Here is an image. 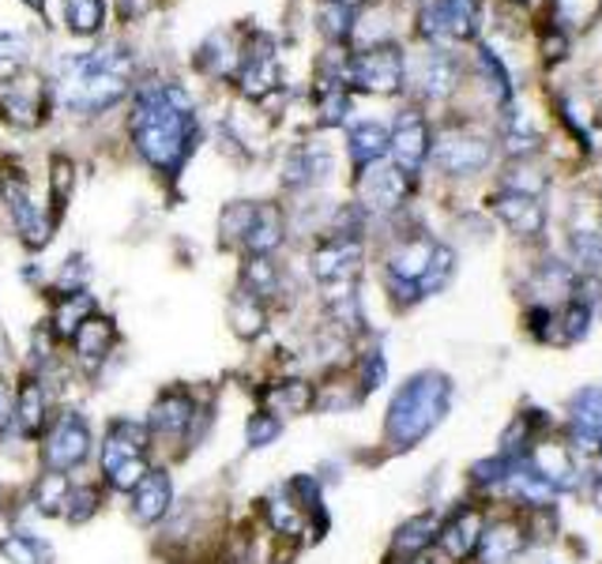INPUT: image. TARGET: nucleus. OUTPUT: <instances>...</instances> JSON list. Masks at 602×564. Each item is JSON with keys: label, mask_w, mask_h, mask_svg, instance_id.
I'll list each match as a JSON object with an SVG mask.
<instances>
[{"label": "nucleus", "mask_w": 602, "mask_h": 564, "mask_svg": "<svg viewBox=\"0 0 602 564\" xmlns=\"http://www.w3.org/2000/svg\"><path fill=\"white\" fill-rule=\"evenodd\" d=\"M132 140L148 167L159 173H178L200 140L192 99L178 83H143L132 113Z\"/></svg>", "instance_id": "1"}, {"label": "nucleus", "mask_w": 602, "mask_h": 564, "mask_svg": "<svg viewBox=\"0 0 602 564\" xmlns=\"http://www.w3.org/2000/svg\"><path fill=\"white\" fill-rule=\"evenodd\" d=\"M452 406V381L437 369H422V373L407 376L395 387L392 403H388L384 417V444L392 452H407L422 444L437 425L444 422Z\"/></svg>", "instance_id": "2"}, {"label": "nucleus", "mask_w": 602, "mask_h": 564, "mask_svg": "<svg viewBox=\"0 0 602 564\" xmlns=\"http://www.w3.org/2000/svg\"><path fill=\"white\" fill-rule=\"evenodd\" d=\"M132 75V57L121 46H106V50L72 57L61 64V80L57 94L68 113H102L113 102L124 99Z\"/></svg>", "instance_id": "3"}, {"label": "nucleus", "mask_w": 602, "mask_h": 564, "mask_svg": "<svg viewBox=\"0 0 602 564\" xmlns=\"http://www.w3.org/2000/svg\"><path fill=\"white\" fill-rule=\"evenodd\" d=\"M99 452V471H102V485L110 493H129L140 485L143 474L151 471V436L148 425L136 422V417H113L102 433V444H94Z\"/></svg>", "instance_id": "4"}, {"label": "nucleus", "mask_w": 602, "mask_h": 564, "mask_svg": "<svg viewBox=\"0 0 602 564\" xmlns=\"http://www.w3.org/2000/svg\"><path fill=\"white\" fill-rule=\"evenodd\" d=\"M211 422V406H200L197 395L184 392V387H167L159 399L151 403L148 417V436H151V452L154 449H173V452H184V449H197V433L203 436Z\"/></svg>", "instance_id": "5"}, {"label": "nucleus", "mask_w": 602, "mask_h": 564, "mask_svg": "<svg viewBox=\"0 0 602 564\" xmlns=\"http://www.w3.org/2000/svg\"><path fill=\"white\" fill-rule=\"evenodd\" d=\"M38 460H42V471H57V474H72L94 460V433L91 422H87L83 411L76 406H64V411L53 414L50 430L38 441Z\"/></svg>", "instance_id": "6"}, {"label": "nucleus", "mask_w": 602, "mask_h": 564, "mask_svg": "<svg viewBox=\"0 0 602 564\" xmlns=\"http://www.w3.org/2000/svg\"><path fill=\"white\" fill-rule=\"evenodd\" d=\"M403 53L400 46L384 42V46H369V50L354 53L343 68L347 87H358V91L369 94H395L403 87Z\"/></svg>", "instance_id": "7"}, {"label": "nucleus", "mask_w": 602, "mask_h": 564, "mask_svg": "<svg viewBox=\"0 0 602 564\" xmlns=\"http://www.w3.org/2000/svg\"><path fill=\"white\" fill-rule=\"evenodd\" d=\"M0 192H4V203H8V211H12V222H16V230H19V238H23V245L27 249H42L46 241L53 238V222L50 215L42 211V203H38L31 197V184H27L23 173H4L0 178Z\"/></svg>", "instance_id": "8"}, {"label": "nucleus", "mask_w": 602, "mask_h": 564, "mask_svg": "<svg viewBox=\"0 0 602 564\" xmlns=\"http://www.w3.org/2000/svg\"><path fill=\"white\" fill-rule=\"evenodd\" d=\"M309 268H313V279L320 282V290L358 286V275H362V241L358 238L320 241L313 256H309Z\"/></svg>", "instance_id": "9"}, {"label": "nucleus", "mask_w": 602, "mask_h": 564, "mask_svg": "<svg viewBox=\"0 0 602 564\" xmlns=\"http://www.w3.org/2000/svg\"><path fill=\"white\" fill-rule=\"evenodd\" d=\"M437 170L441 173H452V178H468V173H479L482 167H490L493 159V143L485 135H474V132H463V129H452L444 132L441 140L430 148Z\"/></svg>", "instance_id": "10"}, {"label": "nucleus", "mask_w": 602, "mask_h": 564, "mask_svg": "<svg viewBox=\"0 0 602 564\" xmlns=\"http://www.w3.org/2000/svg\"><path fill=\"white\" fill-rule=\"evenodd\" d=\"M53 422V392L42 376L27 373L16 384V406H12V433L23 441H42V433Z\"/></svg>", "instance_id": "11"}, {"label": "nucleus", "mask_w": 602, "mask_h": 564, "mask_svg": "<svg viewBox=\"0 0 602 564\" xmlns=\"http://www.w3.org/2000/svg\"><path fill=\"white\" fill-rule=\"evenodd\" d=\"M46 102H50V91H46L42 75H34V72L8 75L4 87H0V113H4L12 124H19V129L42 124Z\"/></svg>", "instance_id": "12"}, {"label": "nucleus", "mask_w": 602, "mask_h": 564, "mask_svg": "<svg viewBox=\"0 0 602 564\" xmlns=\"http://www.w3.org/2000/svg\"><path fill=\"white\" fill-rule=\"evenodd\" d=\"M430 148H433V135H430V124H425L422 113L414 110H403L400 121H395L392 135H388V151H392V167L403 170L407 178L422 170V162L430 159Z\"/></svg>", "instance_id": "13"}, {"label": "nucleus", "mask_w": 602, "mask_h": 564, "mask_svg": "<svg viewBox=\"0 0 602 564\" xmlns=\"http://www.w3.org/2000/svg\"><path fill=\"white\" fill-rule=\"evenodd\" d=\"M173 512V479L167 466H151L140 485L129 493V515L140 527H159Z\"/></svg>", "instance_id": "14"}, {"label": "nucleus", "mask_w": 602, "mask_h": 564, "mask_svg": "<svg viewBox=\"0 0 602 564\" xmlns=\"http://www.w3.org/2000/svg\"><path fill=\"white\" fill-rule=\"evenodd\" d=\"M482 527H485V515L479 504H460V508L441 523V531H437V550L452 564L471 561L474 550H479Z\"/></svg>", "instance_id": "15"}, {"label": "nucleus", "mask_w": 602, "mask_h": 564, "mask_svg": "<svg viewBox=\"0 0 602 564\" xmlns=\"http://www.w3.org/2000/svg\"><path fill=\"white\" fill-rule=\"evenodd\" d=\"M238 87L249 94V99H268L279 87V61H275V46H271L268 34H252L245 53H241V68H238Z\"/></svg>", "instance_id": "16"}, {"label": "nucleus", "mask_w": 602, "mask_h": 564, "mask_svg": "<svg viewBox=\"0 0 602 564\" xmlns=\"http://www.w3.org/2000/svg\"><path fill=\"white\" fill-rule=\"evenodd\" d=\"M68 343H72L76 365H80L83 373H91V376H94L106 362H110L113 343H118V328H113V320H110V316L94 313V316H87L80 328H76V335L68 339Z\"/></svg>", "instance_id": "17"}, {"label": "nucleus", "mask_w": 602, "mask_h": 564, "mask_svg": "<svg viewBox=\"0 0 602 564\" xmlns=\"http://www.w3.org/2000/svg\"><path fill=\"white\" fill-rule=\"evenodd\" d=\"M493 215H498L504 226H509L516 238H539L546 230V208L535 192H516V189H501L498 197L490 200Z\"/></svg>", "instance_id": "18"}, {"label": "nucleus", "mask_w": 602, "mask_h": 564, "mask_svg": "<svg viewBox=\"0 0 602 564\" xmlns=\"http://www.w3.org/2000/svg\"><path fill=\"white\" fill-rule=\"evenodd\" d=\"M260 411L275 417H301L317 411V384L305 376H279L260 387Z\"/></svg>", "instance_id": "19"}, {"label": "nucleus", "mask_w": 602, "mask_h": 564, "mask_svg": "<svg viewBox=\"0 0 602 564\" xmlns=\"http://www.w3.org/2000/svg\"><path fill=\"white\" fill-rule=\"evenodd\" d=\"M528 550V527L520 520H493L482 527L479 550H474V561L479 564H512L520 553Z\"/></svg>", "instance_id": "20"}, {"label": "nucleus", "mask_w": 602, "mask_h": 564, "mask_svg": "<svg viewBox=\"0 0 602 564\" xmlns=\"http://www.w3.org/2000/svg\"><path fill=\"white\" fill-rule=\"evenodd\" d=\"M433 249H437V241L425 238V233L403 238L400 245L388 252V282H403V286L419 290L425 268H430V260H433ZM419 298H422V294H419Z\"/></svg>", "instance_id": "21"}, {"label": "nucleus", "mask_w": 602, "mask_h": 564, "mask_svg": "<svg viewBox=\"0 0 602 564\" xmlns=\"http://www.w3.org/2000/svg\"><path fill=\"white\" fill-rule=\"evenodd\" d=\"M411 189H414V178H407V173L395 167H377L362 178V200L373 211H384V215L395 208H403L407 197H411Z\"/></svg>", "instance_id": "22"}, {"label": "nucleus", "mask_w": 602, "mask_h": 564, "mask_svg": "<svg viewBox=\"0 0 602 564\" xmlns=\"http://www.w3.org/2000/svg\"><path fill=\"white\" fill-rule=\"evenodd\" d=\"M260 512H264V523H268V531L275 534V538H283V542H298L301 534H309V520H305V512H301L298 504L287 497L283 485H279V490H271L268 497L260 501Z\"/></svg>", "instance_id": "23"}, {"label": "nucleus", "mask_w": 602, "mask_h": 564, "mask_svg": "<svg viewBox=\"0 0 602 564\" xmlns=\"http://www.w3.org/2000/svg\"><path fill=\"white\" fill-rule=\"evenodd\" d=\"M287 238V222H283V211L275 203H257V219L241 241V249H249V256H271Z\"/></svg>", "instance_id": "24"}, {"label": "nucleus", "mask_w": 602, "mask_h": 564, "mask_svg": "<svg viewBox=\"0 0 602 564\" xmlns=\"http://www.w3.org/2000/svg\"><path fill=\"white\" fill-rule=\"evenodd\" d=\"M437 531H441V523H437L433 512L411 515V520H407L403 527L392 534V557L419 561L425 550L437 546Z\"/></svg>", "instance_id": "25"}, {"label": "nucleus", "mask_w": 602, "mask_h": 564, "mask_svg": "<svg viewBox=\"0 0 602 564\" xmlns=\"http://www.w3.org/2000/svg\"><path fill=\"white\" fill-rule=\"evenodd\" d=\"M238 290H245L249 298H257L268 305V301H275L283 294V271H279V264L271 256H249L245 264H241Z\"/></svg>", "instance_id": "26"}, {"label": "nucleus", "mask_w": 602, "mask_h": 564, "mask_svg": "<svg viewBox=\"0 0 602 564\" xmlns=\"http://www.w3.org/2000/svg\"><path fill=\"white\" fill-rule=\"evenodd\" d=\"M99 313V305H94V298L87 294V290H76V294H57L53 301V313H50V335L53 339H72L76 328L83 324L87 316Z\"/></svg>", "instance_id": "27"}, {"label": "nucleus", "mask_w": 602, "mask_h": 564, "mask_svg": "<svg viewBox=\"0 0 602 564\" xmlns=\"http://www.w3.org/2000/svg\"><path fill=\"white\" fill-rule=\"evenodd\" d=\"M328 173H332V154L317 148H294L287 154L283 184L287 189H309V184H317Z\"/></svg>", "instance_id": "28"}, {"label": "nucleus", "mask_w": 602, "mask_h": 564, "mask_svg": "<svg viewBox=\"0 0 602 564\" xmlns=\"http://www.w3.org/2000/svg\"><path fill=\"white\" fill-rule=\"evenodd\" d=\"M347 148H351V162L358 173H365L369 167H377V162L388 154V129L384 124H354L351 129V140H347Z\"/></svg>", "instance_id": "29"}, {"label": "nucleus", "mask_w": 602, "mask_h": 564, "mask_svg": "<svg viewBox=\"0 0 602 564\" xmlns=\"http://www.w3.org/2000/svg\"><path fill=\"white\" fill-rule=\"evenodd\" d=\"M317 105H320V124H343L347 121V113H351V87H347L343 72L320 75Z\"/></svg>", "instance_id": "30"}, {"label": "nucleus", "mask_w": 602, "mask_h": 564, "mask_svg": "<svg viewBox=\"0 0 602 564\" xmlns=\"http://www.w3.org/2000/svg\"><path fill=\"white\" fill-rule=\"evenodd\" d=\"M569 422L572 433H584V436H602V384L580 387L576 395L569 399Z\"/></svg>", "instance_id": "31"}, {"label": "nucleus", "mask_w": 602, "mask_h": 564, "mask_svg": "<svg viewBox=\"0 0 602 564\" xmlns=\"http://www.w3.org/2000/svg\"><path fill=\"white\" fill-rule=\"evenodd\" d=\"M0 557L8 564H53V546L34 531H12L0 538Z\"/></svg>", "instance_id": "32"}, {"label": "nucleus", "mask_w": 602, "mask_h": 564, "mask_svg": "<svg viewBox=\"0 0 602 564\" xmlns=\"http://www.w3.org/2000/svg\"><path fill=\"white\" fill-rule=\"evenodd\" d=\"M102 501H106V485L102 482H80L68 490V501H64V512L61 520H68L72 527H83L87 520L102 512Z\"/></svg>", "instance_id": "33"}, {"label": "nucleus", "mask_w": 602, "mask_h": 564, "mask_svg": "<svg viewBox=\"0 0 602 564\" xmlns=\"http://www.w3.org/2000/svg\"><path fill=\"white\" fill-rule=\"evenodd\" d=\"M68 490H72V482H68V474H57V471H42L31 485V504L38 515H61L64 512V501H68Z\"/></svg>", "instance_id": "34"}, {"label": "nucleus", "mask_w": 602, "mask_h": 564, "mask_svg": "<svg viewBox=\"0 0 602 564\" xmlns=\"http://www.w3.org/2000/svg\"><path fill=\"white\" fill-rule=\"evenodd\" d=\"M230 324H234V332L238 339H257V335H264V328H268V305L264 301H257V298H249L245 290H238L234 301H230Z\"/></svg>", "instance_id": "35"}, {"label": "nucleus", "mask_w": 602, "mask_h": 564, "mask_svg": "<svg viewBox=\"0 0 602 564\" xmlns=\"http://www.w3.org/2000/svg\"><path fill=\"white\" fill-rule=\"evenodd\" d=\"M437 12H441L444 34L468 42L479 31V0H437Z\"/></svg>", "instance_id": "36"}, {"label": "nucleus", "mask_w": 602, "mask_h": 564, "mask_svg": "<svg viewBox=\"0 0 602 564\" xmlns=\"http://www.w3.org/2000/svg\"><path fill=\"white\" fill-rule=\"evenodd\" d=\"M388 381V357L381 346H369L358 354V365H354V384H358V395L369 399L373 392H381Z\"/></svg>", "instance_id": "37"}, {"label": "nucleus", "mask_w": 602, "mask_h": 564, "mask_svg": "<svg viewBox=\"0 0 602 564\" xmlns=\"http://www.w3.org/2000/svg\"><path fill=\"white\" fill-rule=\"evenodd\" d=\"M569 252L588 275L602 271V226H572L569 233Z\"/></svg>", "instance_id": "38"}, {"label": "nucleus", "mask_w": 602, "mask_h": 564, "mask_svg": "<svg viewBox=\"0 0 602 564\" xmlns=\"http://www.w3.org/2000/svg\"><path fill=\"white\" fill-rule=\"evenodd\" d=\"M455 75H460V68L449 53H430V61L422 68V91L430 99H444V94H452Z\"/></svg>", "instance_id": "39"}, {"label": "nucleus", "mask_w": 602, "mask_h": 564, "mask_svg": "<svg viewBox=\"0 0 602 564\" xmlns=\"http://www.w3.org/2000/svg\"><path fill=\"white\" fill-rule=\"evenodd\" d=\"M479 68L485 75V87H490L493 102H498L501 110H509V105H512V75H509V68L501 64V57L493 53L490 46H482V50H479Z\"/></svg>", "instance_id": "40"}, {"label": "nucleus", "mask_w": 602, "mask_h": 564, "mask_svg": "<svg viewBox=\"0 0 602 564\" xmlns=\"http://www.w3.org/2000/svg\"><path fill=\"white\" fill-rule=\"evenodd\" d=\"M252 219H257V203H252V200H234L219 215L222 241H227V245H241V241H245V233H249V226H252Z\"/></svg>", "instance_id": "41"}, {"label": "nucleus", "mask_w": 602, "mask_h": 564, "mask_svg": "<svg viewBox=\"0 0 602 564\" xmlns=\"http://www.w3.org/2000/svg\"><path fill=\"white\" fill-rule=\"evenodd\" d=\"M452 271H455V252H452L449 245H441V241H437L430 268H425V275H422V282H419V294L430 298V294H437V290H444V282L452 279Z\"/></svg>", "instance_id": "42"}, {"label": "nucleus", "mask_w": 602, "mask_h": 564, "mask_svg": "<svg viewBox=\"0 0 602 564\" xmlns=\"http://www.w3.org/2000/svg\"><path fill=\"white\" fill-rule=\"evenodd\" d=\"M279 436H283V417H275V414H268V411H257L245 422V444H249L252 452L271 449Z\"/></svg>", "instance_id": "43"}, {"label": "nucleus", "mask_w": 602, "mask_h": 564, "mask_svg": "<svg viewBox=\"0 0 602 564\" xmlns=\"http://www.w3.org/2000/svg\"><path fill=\"white\" fill-rule=\"evenodd\" d=\"M68 27L76 34H99L102 27V0H64Z\"/></svg>", "instance_id": "44"}, {"label": "nucleus", "mask_w": 602, "mask_h": 564, "mask_svg": "<svg viewBox=\"0 0 602 564\" xmlns=\"http://www.w3.org/2000/svg\"><path fill=\"white\" fill-rule=\"evenodd\" d=\"M558 324H561V339H565V343H580V339L591 332V305L580 298H569V305H565V313L558 316Z\"/></svg>", "instance_id": "45"}, {"label": "nucleus", "mask_w": 602, "mask_h": 564, "mask_svg": "<svg viewBox=\"0 0 602 564\" xmlns=\"http://www.w3.org/2000/svg\"><path fill=\"white\" fill-rule=\"evenodd\" d=\"M539 132L531 129L523 117H512V124H509V135H504V148H509L512 159H528V154H535L539 151Z\"/></svg>", "instance_id": "46"}, {"label": "nucleus", "mask_w": 602, "mask_h": 564, "mask_svg": "<svg viewBox=\"0 0 602 564\" xmlns=\"http://www.w3.org/2000/svg\"><path fill=\"white\" fill-rule=\"evenodd\" d=\"M320 27H324V34L332 38V42H347L354 31V12L332 0V4L320 8Z\"/></svg>", "instance_id": "47"}, {"label": "nucleus", "mask_w": 602, "mask_h": 564, "mask_svg": "<svg viewBox=\"0 0 602 564\" xmlns=\"http://www.w3.org/2000/svg\"><path fill=\"white\" fill-rule=\"evenodd\" d=\"M509 471H512V460H504V455H490V460L471 466V482L482 485V490H501V482L509 479Z\"/></svg>", "instance_id": "48"}, {"label": "nucleus", "mask_w": 602, "mask_h": 564, "mask_svg": "<svg viewBox=\"0 0 602 564\" xmlns=\"http://www.w3.org/2000/svg\"><path fill=\"white\" fill-rule=\"evenodd\" d=\"M569 31H561V27H546L542 31V61L546 64H558V61H565L569 57Z\"/></svg>", "instance_id": "49"}, {"label": "nucleus", "mask_w": 602, "mask_h": 564, "mask_svg": "<svg viewBox=\"0 0 602 564\" xmlns=\"http://www.w3.org/2000/svg\"><path fill=\"white\" fill-rule=\"evenodd\" d=\"M87 275H91V268H87L83 256H72L61 271V279H57V294H76V290H83Z\"/></svg>", "instance_id": "50"}, {"label": "nucleus", "mask_w": 602, "mask_h": 564, "mask_svg": "<svg viewBox=\"0 0 602 564\" xmlns=\"http://www.w3.org/2000/svg\"><path fill=\"white\" fill-rule=\"evenodd\" d=\"M23 38L0 34V75H16V68L23 64Z\"/></svg>", "instance_id": "51"}, {"label": "nucleus", "mask_w": 602, "mask_h": 564, "mask_svg": "<svg viewBox=\"0 0 602 564\" xmlns=\"http://www.w3.org/2000/svg\"><path fill=\"white\" fill-rule=\"evenodd\" d=\"M53 200H57V208H64V200H68V192H72V162L68 159H57L53 162Z\"/></svg>", "instance_id": "52"}, {"label": "nucleus", "mask_w": 602, "mask_h": 564, "mask_svg": "<svg viewBox=\"0 0 602 564\" xmlns=\"http://www.w3.org/2000/svg\"><path fill=\"white\" fill-rule=\"evenodd\" d=\"M12 406H16V387L0 376V441L12 433Z\"/></svg>", "instance_id": "53"}, {"label": "nucleus", "mask_w": 602, "mask_h": 564, "mask_svg": "<svg viewBox=\"0 0 602 564\" xmlns=\"http://www.w3.org/2000/svg\"><path fill=\"white\" fill-rule=\"evenodd\" d=\"M151 8V0H121V12H124V19H136L140 12H148Z\"/></svg>", "instance_id": "54"}, {"label": "nucleus", "mask_w": 602, "mask_h": 564, "mask_svg": "<svg viewBox=\"0 0 602 564\" xmlns=\"http://www.w3.org/2000/svg\"><path fill=\"white\" fill-rule=\"evenodd\" d=\"M595 508L602 512V471L595 474Z\"/></svg>", "instance_id": "55"}, {"label": "nucleus", "mask_w": 602, "mask_h": 564, "mask_svg": "<svg viewBox=\"0 0 602 564\" xmlns=\"http://www.w3.org/2000/svg\"><path fill=\"white\" fill-rule=\"evenodd\" d=\"M335 4H343V8H351V12H354V8L365 4V0H335Z\"/></svg>", "instance_id": "56"}, {"label": "nucleus", "mask_w": 602, "mask_h": 564, "mask_svg": "<svg viewBox=\"0 0 602 564\" xmlns=\"http://www.w3.org/2000/svg\"><path fill=\"white\" fill-rule=\"evenodd\" d=\"M27 4H31V8H38V12H42V4H46V0H27Z\"/></svg>", "instance_id": "57"}, {"label": "nucleus", "mask_w": 602, "mask_h": 564, "mask_svg": "<svg viewBox=\"0 0 602 564\" xmlns=\"http://www.w3.org/2000/svg\"><path fill=\"white\" fill-rule=\"evenodd\" d=\"M407 564H430V561H422V557H419V561H407Z\"/></svg>", "instance_id": "58"}, {"label": "nucleus", "mask_w": 602, "mask_h": 564, "mask_svg": "<svg viewBox=\"0 0 602 564\" xmlns=\"http://www.w3.org/2000/svg\"><path fill=\"white\" fill-rule=\"evenodd\" d=\"M516 4H523V0H516Z\"/></svg>", "instance_id": "59"}, {"label": "nucleus", "mask_w": 602, "mask_h": 564, "mask_svg": "<svg viewBox=\"0 0 602 564\" xmlns=\"http://www.w3.org/2000/svg\"><path fill=\"white\" fill-rule=\"evenodd\" d=\"M599 4H602V0H599Z\"/></svg>", "instance_id": "60"}]
</instances>
